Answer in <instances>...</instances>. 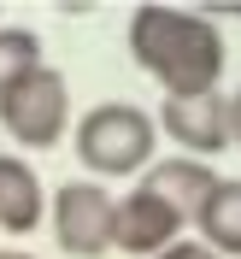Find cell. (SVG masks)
<instances>
[{
  "label": "cell",
  "instance_id": "7a4b0ae2",
  "mask_svg": "<svg viewBox=\"0 0 241 259\" xmlns=\"http://www.w3.org/2000/svg\"><path fill=\"white\" fill-rule=\"evenodd\" d=\"M71 153L88 177H135L159 159V124L129 100H100L71 124Z\"/></svg>",
  "mask_w": 241,
  "mask_h": 259
},
{
  "label": "cell",
  "instance_id": "9c48e42d",
  "mask_svg": "<svg viewBox=\"0 0 241 259\" xmlns=\"http://www.w3.org/2000/svg\"><path fill=\"white\" fill-rule=\"evenodd\" d=\"M188 230H200V242L218 259H241V177H218L212 200L200 206V218Z\"/></svg>",
  "mask_w": 241,
  "mask_h": 259
},
{
  "label": "cell",
  "instance_id": "30bf717a",
  "mask_svg": "<svg viewBox=\"0 0 241 259\" xmlns=\"http://www.w3.org/2000/svg\"><path fill=\"white\" fill-rule=\"evenodd\" d=\"M41 41H35V30H18V24H0V95H12L18 82L30 77V71H41Z\"/></svg>",
  "mask_w": 241,
  "mask_h": 259
},
{
  "label": "cell",
  "instance_id": "5b68a950",
  "mask_svg": "<svg viewBox=\"0 0 241 259\" xmlns=\"http://www.w3.org/2000/svg\"><path fill=\"white\" fill-rule=\"evenodd\" d=\"M153 124H159V136L177 142L182 159L212 165L229 147V95H218V89H206V95H171Z\"/></svg>",
  "mask_w": 241,
  "mask_h": 259
},
{
  "label": "cell",
  "instance_id": "4fadbf2b",
  "mask_svg": "<svg viewBox=\"0 0 241 259\" xmlns=\"http://www.w3.org/2000/svg\"><path fill=\"white\" fill-rule=\"evenodd\" d=\"M0 259H35V253H24V247H0Z\"/></svg>",
  "mask_w": 241,
  "mask_h": 259
},
{
  "label": "cell",
  "instance_id": "3957f363",
  "mask_svg": "<svg viewBox=\"0 0 241 259\" xmlns=\"http://www.w3.org/2000/svg\"><path fill=\"white\" fill-rule=\"evenodd\" d=\"M0 130L18 147H30V153L59 147L71 136V82H65V71L41 65V71H30L18 82L12 95H0Z\"/></svg>",
  "mask_w": 241,
  "mask_h": 259
},
{
  "label": "cell",
  "instance_id": "8992f818",
  "mask_svg": "<svg viewBox=\"0 0 241 259\" xmlns=\"http://www.w3.org/2000/svg\"><path fill=\"white\" fill-rule=\"evenodd\" d=\"M182 218L165 206L153 189H135L118 194V212H112V253H135V259H159L171 242H182Z\"/></svg>",
  "mask_w": 241,
  "mask_h": 259
},
{
  "label": "cell",
  "instance_id": "6da1fadb",
  "mask_svg": "<svg viewBox=\"0 0 241 259\" xmlns=\"http://www.w3.org/2000/svg\"><path fill=\"white\" fill-rule=\"evenodd\" d=\"M129 59L141 65L147 77L171 95H206L218 89L224 77V30H218V18L212 12H194V6H159V0H147L129 12Z\"/></svg>",
  "mask_w": 241,
  "mask_h": 259
},
{
  "label": "cell",
  "instance_id": "52a82bcc",
  "mask_svg": "<svg viewBox=\"0 0 241 259\" xmlns=\"http://www.w3.org/2000/svg\"><path fill=\"white\" fill-rule=\"evenodd\" d=\"M141 189H153L182 224H194L200 206L212 200V189H218V171H212L206 159H182V153H171V159H153V165H147V183H141Z\"/></svg>",
  "mask_w": 241,
  "mask_h": 259
},
{
  "label": "cell",
  "instance_id": "ba28073f",
  "mask_svg": "<svg viewBox=\"0 0 241 259\" xmlns=\"http://www.w3.org/2000/svg\"><path fill=\"white\" fill-rule=\"evenodd\" d=\"M47 218V189L24 153H0V236H30Z\"/></svg>",
  "mask_w": 241,
  "mask_h": 259
},
{
  "label": "cell",
  "instance_id": "8fae6325",
  "mask_svg": "<svg viewBox=\"0 0 241 259\" xmlns=\"http://www.w3.org/2000/svg\"><path fill=\"white\" fill-rule=\"evenodd\" d=\"M159 259H218V253H212V247L200 242V236H182V242H171Z\"/></svg>",
  "mask_w": 241,
  "mask_h": 259
},
{
  "label": "cell",
  "instance_id": "277c9868",
  "mask_svg": "<svg viewBox=\"0 0 241 259\" xmlns=\"http://www.w3.org/2000/svg\"><path fill=\"white\" fill-rule=\"evenodd\" d=\"M112 212H118V194L106 189V183H65L47 200V224H53L59 253L106 259L112 253Z\"/></svg>",
  "mask_w": 241,
  "mask_h": 259
},
{
  "label": "cell",
  "instance_id": "7c38bea8",
  "mask_svg": "<svg viewBox=\"0 0 241 259\" xmlns=\"http://www.w3.org/2000/svg\"><path fill=\"white\" fill-rule=\"evenodd\" d=\"M229 147H241V89L229 95Z\"/></svg>",
  "mask_w": 241,
  "mask_h": 259
}]
</instances>
